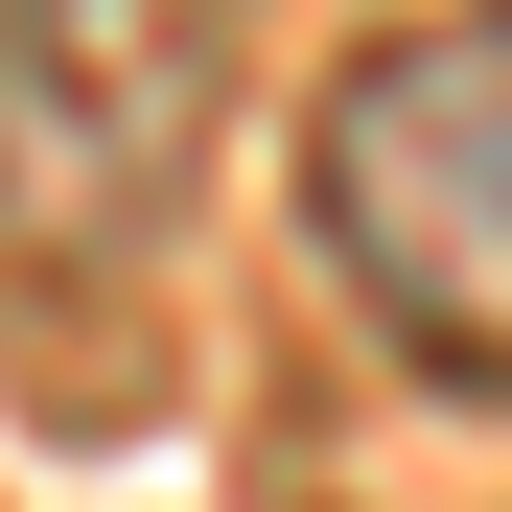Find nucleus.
Instances as JSON below:
<instances>
[{"instance_id": "obj_2", "label": "nucleus", "mask_w": 512, "mask_h": 512, "mask_svg": "<svg viewBox=\"0 0 512 512\" xmlns=\"http://www.w3.org/2000/svg\"><path fill=\"white\" fill-rule=\"evenodd\" d=\"M233 94L210 0H0V280H94L187 210Z\"/></svg>"}, {"instance_id": "obj_1", "label": "nucleus", "mask_w": 512, "mask_h": 512, "mask_svg": "<svg viewBox=\"0 0 512 512\" xmlns=\"http://www.w3.org/2000/svg\"><path fill=\"white\" fill-rule=\"evenodd\" d=\"M303 233H326V280L373 303L396 373L512 396V0L373 24L303 94Z\"/></svg>"}]
</instances>
